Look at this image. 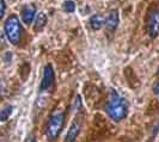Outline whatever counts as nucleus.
I'll return each instance as SVG.
<instances>
[{
    "instance_id": "nucleus-1",
    "label": "nucleus",
    "mask_w": 159,
    "mask_h": 142,
    "mask_svg": "<svg viewBox=\"0 0 159 142\" xmlns=\"http://www.w3.org/2000/svg\"><path fill=\"white\" fill-rule=\"evenodd\" d=\"M107 113L108 116L115 121V122H120L122 119L126 118L128 113V104L125 98L120 97L117 93L112 92L111 98L109 99V102L107 104Z\"/></svg>"
},
{
    "instance_id": "nucleus-2",
    "label": "nucleus",
    "mask_w": 159,
    "mask_h": 142,
    "mask_svg": "<svg viewBox=\"0 0 159 142\" xmlns=\"http://www.w3.org/2000/svg\"><path fill=\"white\" fill-rule=\"evenodd\" d=\"M5 33L12 44L16 46L19 43L20 36H22V25H20V22L17 16L12 15L7 18V20L5 23Z\"/></svg>"
},
{
    "instance_id": "nucleus-3",
    "label": "nucleus",
    "mask_w": 159,
    "mask_h": 142,
    "mask_svg": "<svg viewBox=\"0 0 159 142\" xmlns=\"http://www.w3.org/2000/svg\"><path fill=\"white\" fill-rule=\"evenodd\" d=\"M65 123V115L62 112H57L55 115H53L49 122L47 124V130H46V135L49 141H54L57 139V136L61 133V129L64 126Z\"/></svg>"
},
{
    "instance_id": "nucleus-4",
    "label": "nucleus",
    "mask_w": 159,
    "mask_h": 142,
    "mask_svg": "<svg viewBox=\"0 0 159 142\" xmlns=\"http://www.w3.org/2000/svg\"><path fill=\"white\" fill-rule=\"evenodd\" d=\"M54 79H55V75H54V69L50 64H47L44 67V71H43V79L41 82V91L42 92H46L49 88H52L53 84H54Z\"/></svg>"
},
{
    "instance_id": "nucleus-5",
    "label": "nucleus",
    "mask_w": 159,
    "mask_h": 142,
    "mask_svg": "<svg viewBox=\"0 0 159 142\" xmlns=\"http://www.w3.org/2000/svg\"><path fill=\"white\" fill-rule=\"evenodd\" d=\"M148 32L152 37H157L159 33V10L153 11L148 19Z\"/></svg>"
},
{
    "instance_id": "nucleus-6",
    "label": "nucleus",
    "mask_w": 159,
    "mask_h": 142,
    "mask_svg": "<svg viewBox=\"0 0 159 142\" xmlns=\"http://www.w3.org/2000/svg\"><path fill=\"white\" fill-rule=\"evenodd\" d=\"M105 28L109 32H114L119 25V12L117 11H111L108 18L105 19Z\"/></svg>"
},
{
    "instance_id": "nucleus-7",
    "label": "nucleus",
    "mask_w": 159,
    "mask_h": 142,
    "mask_svg": "<svg viewBox=\"0 0 159 142\" xmlns=\"http://www.w3.org/2000/svg\"><path fill=\"white\" fill-rule=\"evenodd\" d=\"M36 15V7L34 5H26L22 10V19L25 24H31Z\"/></svg>"
},
{
    "instance_id": "nucleus-8",
    "label": "nucleus",
    "mask_w": 159,
    "mask_h": 142,
    "mask_svg": "<svg viewBox=\"0 0 159 142\" xmlns=\"http://www.w3.org/2000/svg\"><path fill=\"white\" fill-rule=\"evenodd\" d=\"M80 133V124L78 122H74L71 126L68 133H67V136H66V142H74L75 139L78 137V135Z\"/></svg>"
},
{
    "instance_id": "nucleus-9",
    "label": "nucleus",
    "mask_w": 159,
    "mask_h": 142,
    "mask_svg": "<svg viewBox=\"0 0 159 142\" xmlns=\"http://www.w3.org/2000/svg\"><path fill=\"white\" fill-rule=\"evenodd\" d=\"M105 17L103 15H95L92 16V18L90 19V24H91V28L93 30H99L104 24H105Z\"/></svg>"
},
{
    "instance_id": "nucleus-10",
    "label": "nucleus",
    "mask_w": 159,
    "mask_h": 142,
    "mask_svg": "<svg viewBox=\"0 0 159 142\" xmlns=\"http://www.w3.org/2000/svg\"><path fill=\"white\" fill-rule=\"evenodd\" d=\"M47 24V15L41 12L36 17V20H35V26H34V30L35 31H41Z\"/></svg>"
},
{
    "instance_id": "nucleus-11",
    "label": "nucleus",
    "mask_w": 159,
    "mask_h": 142,
    "mask_svg": "<svg viewBox=\"0 0 159 142\" xmlns=\"http://www.w3.org/2000/svg\"><path fill=\"white\" fill-rule=\"evenodd\" d=\"M12 111H13V106H11V105H7V106L4 108L2 110H0V122L7 121L8 117H10L11 113H12Z\"/></svg>"
},
{
    "instance_id": "nucleus-12",
    "label": "nucleus",
    "mask_w": 159,
    "mask_h": 142,
    "mask_svg": "<svg viewBox=\"0 0 159 142\" xmlns=\"http://www.w3.org/2000/svg\"><path fill=\"white\" fill-rule=\"evenodd\" d=\"M62 7H64V10L66 12L72 13V12H74V10H75V4H74V1H72V0H67V1L64 2Z\"/></svg>"
},
{
    "instance_id": "nucleus-13",
    "label": "nucleus",
    "mask_w": 159,
    "mask_h": 142,
    "mask_svg": "<svg viewBox=\"0 0 159 142\" xmlns=\"http://www.w3.org/2000/svg\"><path fill=\"white\" fill-rule=\"evenodd\" d=\"M4 13H5V1L0 0V19L4 17Z\"/></svg>"
},
{
    "instance_id": "nucleus-14",
    "label": "nucleus",
    "mask_w": 159,
    "mask_h": 142,
    "mask_svg": "<svg viewBox=\"0 0 159 142\" xmlns=\"http://www.w3.org/2000/svg\"><path fill=\"white\" fill-rule=\"evenodd\" d=\"M25 142H36V136L34 134H30L28 136V139L25 140Z\"/></svg>"
},
{
    "instance_id": "nucleus-15",
    "label": "nucleus",
    "mask_w": 159,
    "mask_h": 142,
    "mask_svg": "<svg viewBox=\"0 0 159 142\" xmlns=\"http://www.w3.org/2000/svg\"><path fill=\"white\" fill-rule=\"evenodd\" d=\"M153 91H154V95L159 98V82H157V84L154 85V87H153Z\"/></svg>"
},
{
    "instance_id": "nucleus-16",
    "label": "nucleus",
    "mask_w": 159,
    "mask_h": 142,
    "mask_svg": "<svg viewBox=\"0 0 159 142\" xmlns=\"http://www.w3.org/2000/svg\"><path fill=\"white\" fill-rule=\"evenodd\" d=\"M4 42H5V38H4V35L2 32L0 31V49L4 47Z\"/></svg>"
}]
</instances>
